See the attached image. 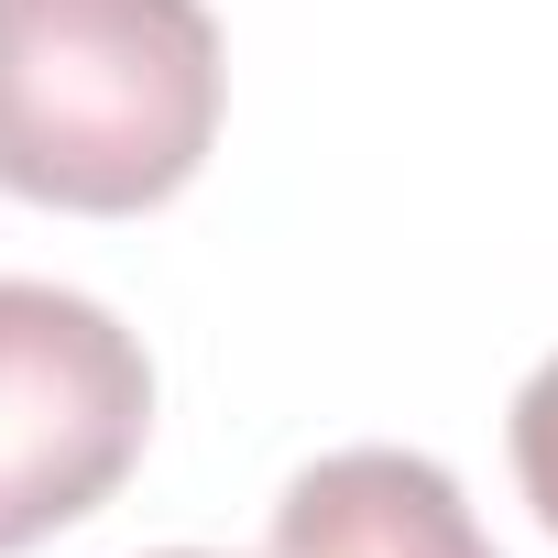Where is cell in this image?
<instances>
[{"label": "cell", "mask_w": 558, "mask_h": 558, "mask_svg": "<svg viewBox=\"0 0 558 558\" xmlns=\"http://www.w3.org/2000/svg\"><path fill=\"white\" fill-rule=\"evenodd\" d=\"M208 0H0V186L77 219L165 208L219 143Z\"/></svg>", "instance_id": "obj_1"}, {"label": "cell", "mask_w": 558, "mask_h": 558, "mask_svg": "<svg viewBox=\"0 0 558 558\" xmlns=\"http://www.w3.org/2000/svg\"><path fill=\"white\" fill-rule=\"evenodd\" d=\"M154 438L143 340L66 286L0 274V558L99 514Z\"/></svg>", "instance_id": "obj_2"}, {"label": "cell", "mask_w": 558, "mask_h": 558, "mask_svg": "<svg viewBox=\"0 0 558 558\" xmlns=\"http://www.w3.org/2000/svg\"><path fill=\"white\" fill-rule=\"evenodd\" d=\"M274 558H493V536L427 449H329L274 504Z\"/></svg>", "instance_id": "obj_3"}, {"label": "cell", "mask_w": 558, "mask_h": 558, "mask_svg": "<svg viewBox=\"0 0 558 558\" xmlns=\"http://www.w3.org/2000/svg\"><path fill=\"white\" fill-rule=\"evenodd\" d=\"M514 471H525V504L547 514V536H558V351L525 373V395H514Z\"/></svg>", "instance_id": "obj_4"}, {"label": "cell", "mask_w": 558, "mask_h": 558, "mask_svg": "<svg viewBox=\"0 0 558 558\" xmlns=\"http://www.w3.org/2000/svg\"><path fill=\"white\" fill-rule=\"evenodd\" d=\"M165 558H208V547H165Z\"/></svg>", "instance_id": "obj_5"}]
</instances>
